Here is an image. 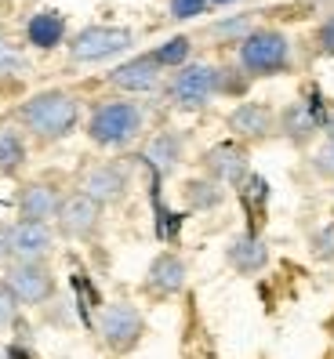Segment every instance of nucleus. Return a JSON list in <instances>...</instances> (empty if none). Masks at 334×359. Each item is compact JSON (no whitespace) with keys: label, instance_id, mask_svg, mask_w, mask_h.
Here are the masks:
<instances>
[{"label":"nucleus","instance_id":"2f4dec72","mask_svg":"<svg viewBox=\"0 0 334 359\" xmlns=\"http://www.w3.org/2000/svg\"><path fill=\"white\" fill-rule=\"evenodd\" d=\"M0 359H11V352H8L4 345H0Z\"/></svg>","mask_w":334,"mask_h":359},{"label":"nucleus","instance_id":"cd10ccee","mask_svg":"<svg viewBox=\"0 0 334 359\" xmlns=\"http://www.w3.org/2000/svg\"><path fill=\"white\" fill-rule=\"evenodd\" d=\"M18 69H26V55L18 51L11 40L0 36V73H18Z\"/></svg>","mask_w":334,"mask_h":359},{"label":"nucleus","instance_id":"5701e85b","mask_svg":"<svg viewBox=\"0 0 334 359\" xmlns=\"http://www.w3.org/2000/svg\"><path fill=\"white\" fill-rule=\"evenodd\" d=\"M309 255L316 262H334V218H327L323 225L312 229L309 236Z\"/></svg>","mask_w":334,"mask_h":359},{"label":"nucleus","instance_id":"4be33fe9","mask_svg":"<svg viewBox=\"0 0 334 359\" xmlns=\"http://www.w3.org/2000/svg\"><path fill=\"white\" fill-rule=\"evenodd\" d=\"M189 36H171V40H163V44L153 51V58L160 62V69H182L185 66V58H189Z\"/></svg>","mask_w":334,"mask_h":359},{"label":"nucleus","instance_id":"f03ea898","mask_svg":"<svg viewBox=\"0 0 334 359\" xmlns=\"http://www.w3.org/2000/svg\"><path fill=\"white\" fill-rule=\"evenodd\" d=\"M145 131V113L138 102L128 98H106L98 102L88 116V138L98 149H128Z\"/></svg>","mask_w":334,"mask_h":359},{"label":"nucleus","instance_id":"39448f33","mask_svg":"<svg viewBox=\"0 0 334 359\" xmlns=\"http://www.w3.org/2000/svg\"><path fill=\"white\" fill-rule=\"evenodd\" d=\"M218 76L222 69L218 66H207V62H185L182 69L171 73L167 80V102L175 109H203L211 105V98L218 95Z\"/></svg>","mask_w":334,"mask_h":359},{"label":"nucleus","instance_id":"412c9836","mask_svg":"<svg viewBox=\"0 0 334 359\" xmlns=\"http://www.w3.org/2000/svg\"><path fill=\"white\" fill-rule=\"evenodd\" d=\"M182 200H185V207H189V210H215V207L225 203V185L211 182L207 175L189 178V182L182 185Z\"/></svg>","mask_w":334,"mask_h":359},{"label":"nucleus","instance_id":"4468645a","mask_svg":"<svg viewBox=\"0 0 334 359\" xmlns=\"http://www.w3.org/2000/svg\"><path fill=\"white\" fill-rule=\"evenodd\" d=\"M225 265L236 272V276H258V272H265L269 265V243L262 232L255 229H243L236 232V236H229L225 243Z\"/></svg>","mask_w":334,"mask_h":359},{"label":"nucleus","instance_id":"393cba45","mask_svg":"<svg viewBox=\"0 0 334 359\" xmlns=\"http://www.w3.org/2000/svg\"><path fill=\"white\" fill-rule=\"evenodd\" d=\"M18 309H22V305L15 302V294L0 283V334H8L18 323Z\"/></svg>","mask_w":334,"mask_h":359},{"label":"nucleus","instance_id":"ddd939ff","mask_svg":"<svg viewBox=\"0 0 334 359\" xmlns=\"http://www.w3.org/2000/svg\"><path fill=\"white\" fill-rule=\"evenodd\" d=\"M62 200H66V193L48 182V178H36V182H26L22 189H18V222H40V225H51L58 218V207Z\"/></svg>","mask_w":334,"mask_h":359},{"label":"nucleus","instance_id":"2eb2a0df","mask_svg":"<svg viewBox=\"0 0 334 359\" xmlns=\"http://www.w3.org/2000/svg\"><path fill=\"white\" fill-rule=\"evenodd\" d=\"M11 262H48L55 250V229L40 222H11Z\"/></svg>","mask_w":334,"mask_h":359},{"label":"nucleus","instance_id":"aec40b11","mask_svg":"<svg viewBox=\"0 0 334 359\" xmlns=\"http://www.w3.org/2000/svg\"><path fill=\"white\" fill-rule=\"evenodd\" d=\"M29 149H26V131L15 123H0V178H15L26 167Z\"/></svg>","mask_w":334,"mask_h":359},{"label":"nucleus","instance_id":"f257e3e1","mask_svg":"<svg viewBox=\"0 0 334 359\" xmlns=\"http://www.w3.org/2000/svg\"><path fill=\"white\" fill-rule=\"evenodd\" d=\"M15 120L22 123V131L44 145H55V142H66L76 128H80V102L69 95V91H40V95H29L22 105L15 109Z\"/></svg>","mask_w":334,"mask_h":359},{"label":"nucleus","instance_id":"c85d7f7f","mask_svg":"<svg viewBox=\"0 0 334 359\" xmlns=\"http://www.w3.org/2000/svg\"><path fill=\"white\" fill-rule=\"evenodd\" d=\"M8 229L11 225H0V265L11 262V243H8Z\"/></svg>","mask_w":334,"mask_h":359},{"label":"nucleus","instance_id":"bb28decb","mask_svg":"<svg viewBox=\"0 0 334 359\" xmlns=\"http://www.w3.org/2000/svg\"><path fill=\"white\" fill-rule=\"evenodd\" d=\"M312 44H316V55L334 58V15H327L323 22L316 26V33H312Z\"/></svg>","mask_w":334,"mask_h":359},{"label":"nucleus","instance_id":"423d86ee","mask_svg":"<svg viewBox=\"0 0 334 359\" xmlns=\"http://www.w3.org/2000/svg\"><path fill=\"white\" fill-rule=\"evenodd\" d=\"M0 283L15 294V302L22 309L48 305L55 298V290H58V280H55V272H51L48 262H8L4 265V280Z\"/></svg>","mask_w":334,"mask_h":359},{"label":"nucleus","instance_id":"9d476101","mask_svg":"<svg viewBox=\"0 0 334 359\" xmlns=\"http://www.w3.org/2000/svg\"><path fill=\"white\" fill-rule=\"evenodd\" d=\"M189 283V265H185L182 255L175 250H160V255L149 262L145 269V280H142V290L156 302H167V298H178Z\"/></svg>","mask_w":334,"mask_h":359},{"label":"nucleus","instance_id":"b1692460","mask_svg":"<svg viewBox=\"0 0 334 359\" xmlns=\"http://www.w3.org/2000/svg\"><path fill=\"white\" fill-rule=\"evenodd\" d=\"M309 163H312V171H316L323 182H334V142H323L320 149H312Z\"/></svg>","mask_w":334,"mask_h":359},{"label":"nucleus","instance_id":"20e7f679","mask_svg":"<svg viewBox=\"0 0 334 359\" xmlns=\"http://www.w3.org/2000/svg\"><path fill=\"white\" fill-rule=\"evenodd\" d=\"M145 330H149V323H145L142 309L131 305V302H109V305H102L98 316H95L98 341L106 345L113 355H131L142 345Z\"/></svg>","mask_w":334,"mask_h":359},{"label":"nucleus","instance_id":"dca6fc26","mask_svg":"<svg viewBox=\"0 0 334 359\" xmlns=\"http://www.w3.org/2000/svg\"><path fill=\"white\" fill-rule=\"evenodd\" d=\"M229 131H233L236 142H265L269 135L276 131V113L269 109L265 102H240L233 113L225 116Z\"/></svg>","mask_w":334,"mask_h":359},{"label":"nucleus","instance_id":"c756f323","mask_svg":"<svg viewBox=\"0 0 334 359\" xmlns=\"http://www.w3.org/2000/svg\"><path fill=\"white\" fill-rule=\"evenodd\" d=\"M323 135H327V142H334V109H327V116H323Z\"/></svg>","mask_w":334,"mask_h":359},{"label":"nucleus","instance_id":"9b49d317","mask_svg":"<svg viewBox=\"0 0 334 359\" xmlns=\"http://www.w3.org/2000/svg\"><path fill=\"white\" fill-rule=\"evenodd\" d=\"M323 116H327V105L323 102H309V98H298L283 105L276 113V131L290 142V145H309L323 131Z\"/></svg>","mask_w":334,"mask_h":359},{"label":"nucleus","instance_id":"1a4fd4ad","mask_svg":"<svg viewBox=\"0 0 334 359\" xmlns=\"http://www.w3.org/2000/svg\"><path fill=\"white\" fill-rule=\"evenodd\" d=\"M203 175L218 182V185H240L247 175H250V153H247V145L236 142V138H229V142H215L211 149L203 153Z\"/></svg>","mask_w":334,"mask_h":359},{"label":"nucleus","instance_id":"6e6552de","mask_svg":"<svg viewBox=\"0 0 334 359\" xmlns=\"http://www.w3.org/2000/svg\"><path fill=\"white\" fill-rule=\"evenodd\" d=\"M102 203H95L91 196H84L80 189H73V193H66V200H62L58 207V236L66 240H95L98 229H102Z\"/></svg>","mask_w":334,"mask_h":359},{"label":"nucleus","instance_id":"7ed1b4c3","mask_svg":"<svg viewBox=\"0 0 334 359\" xmlns=\"http://www.w3.org/2000/svg\"><path fill=\"white\" fill-rule=\"evenodd\" d=\"M290 36L283 29H273V26H262V29H250L240 48H236V62L240 69L247 73V80L255 76H280L290 69Z\"/></svg>","mask_w":334,"mask_h":359},{"label":"nucleus","instance_id":"f8f14e48","mask_svg":"<svg viewBox=\"0 0 334 359\" xmlns=\"http://www.w3.org/2000/svg\"><path fill=\"white\" fill-rule=\"evenodd\" d=\"M128 185H131V178H128V171H123L120 163H113V160H102V163H91L88 171L80 175V193L84 196H91L95 203H102V207H109V203H120L123 196H128Z\"/></svg>","mask_w":334,"mask_h":359},{"label":"nucleus","instance_id":"6ab92c4d","mask_svg":"<svg viewBox=\"0 0 334 359\" xmlns=\"http://www.w3.org/2000/svg\"><path fill=\"white\" fill-rule=\"evenodd\" d=\"M26 40L36 51H55L66 40V15L58 11H36L26 22Z\"/></svg>","mask_w":334,"mask_h":359},{"label":"nucleus","instance_id":"7c9ffc66","mask_svg":"<svg viewBox=\"0 0 334 359\" xmlns=\"http://www.w3.org/2000/svg\"><path fill=\"white\" fill-rule=\"evenodd\" d=\"M207 4H236V0H207Z\"/></svg>","mask_w":334,"mask_h":359},{"label":"nucleus","instance_id":"a878e982","mask_svg":"<svg viewBox=\"0 0 334 359\" xmlns=\"http://www.w3.org/2000/svg\"><path fill=\"white\" fill-rule=\"evenodd\" d=\"M167 8H171V18H178V22H189V18H200L207 8V0H167Z\"/></svg>","mask_w":334,"mask_h":359},{"label":"nucleus","instance_id":"f3484780","mask_svg":"<svg viewBox=\"0 0 334 359\" xmlns=\"http://www.w3.org/2000/svg\"><path fill=\"white\" fill-rule=\"evenodd\" d=\"M160 80H163V69H160V62L149 55H138L131 62H123V66H116L109 73V83L116 91H128V95H145V91H156L160 88Z\"/></svg>","mask_w":334,"mask_h":359},{"label":"nucleus","instance_id":"a211bd4d","mask_svg":"<svg viewBox=\"0 0 334 359\" xmlns=\"http://www.w3.org/2000/svg\"><path fill=\"white\" fill-rule=\"evenodd\" d=\"M182 156H185V142H182L178 131H160L145 142V163H149L156 175H171L182 163Z\"/></svg>","mask_w":334,"mask_h":359},{"label":"nucleus","instance_id":"0eeeda50","mask_svg":"<svg viewBox=\"0 0 334 359\" xmlns=\"http://www.w3.org/2000/svg\"><path fill=\"white\" fill-rule=\"evenodd\" d=\"M135 44V33L128 26H88L69 40V58L76 66H95V62L116 58Z\"/></svg>","mask_w":334,"mask_h":359}]
</instances>
